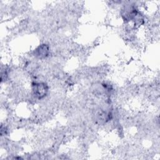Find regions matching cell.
<instances>
[{
    "label": "cell",
    "instance_id": "6da1fadb",
    "mask_svg": "<svg viewBox=\"0 0 160 160\" xmlns=\"http://www.w3.org/2000/svg\"><path fill=\"white\" fill-rule=\"evenodd\" d=\"M32 87L33 94L39 99L43 98L48 91V86L43 82H34L32 84Z\"/></svg>",
    "mask_w": 160,
    "mask_h": 160
},
{
    "label": "cell",
    "instance_id": "7a4b0ae2",
    "mask_svg": "<svg viewBox=\"0 0 160 160\" xmlns=\"http://www.w3.org/2000/svg\"><path fill=\"white\" fill-rule=\"evenodd\" d=\"M49 47L46 44L39 46L35 51V55L41 59L46 58L49 54Z\"/></svg>",
    "mask_w": 160,
    "mask_h": 160
}]
</instances>
